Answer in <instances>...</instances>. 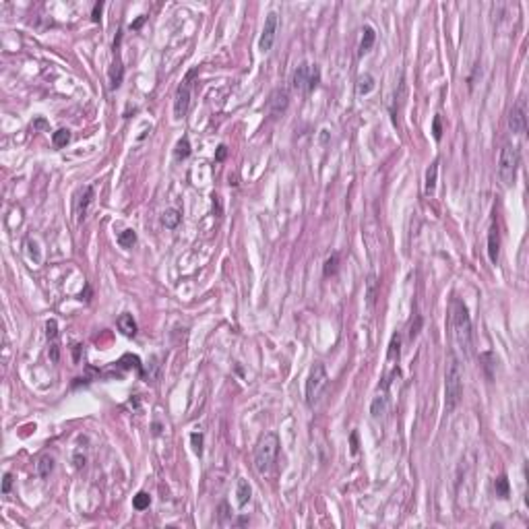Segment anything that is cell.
I'll return each instance as SVG.
<instances>
[{
    "mask_svg": "<svg viewBox=\"0 0 529 529\" xmlns=\"http://www.w3.org/2000/svg\"><path fill=\"white\" fill-rule=\"evenodd\" d=\"M448 329H451V337L455 341L457 350L469 358L471 356V348H473V335H471V321H469V312L467 306L459 298H453L451 302V310H448Z\"/></svg>",
    "mask_w": 529,
    "mask_h": 529,
    "instance_id": "1",
    "label": "cell"
},
{
    "mask_svg": "<svg viewBox=\"0 0 529 529\" xmlns=\"http://www.w3.org/2000/svg\"><path fill=\"white\" fill-rule=\"evenodd\" d=\"M463 397V370L459 360L455 358V354L448 356V364H446V374H444V409L446 413H451Z\"/></svg>",
    "mask_w": 529,
    "mask_h": 529,
    "instance_id": "2",
    "label": "cell"
},
{
    "mask_svg": "<svg viewBox=\"0 0 529 529\" xmlns=\"http://www.w3.org/2000/svg\"><path fill=\"white\" fill-rule=\"evenodd\" d=\"M279 453V438L275 432L262 434L254 446V469L258 473H269Z\"/></svg>",
    "mask_w": 529,
    "mask_h": 529,
    "instance_id": "3",
    "label": "cell"
},
{
    "mask_svg": "<svg viewBox=\"0 0 529 529\" xmlns=\"http://www.w3.org/2000/svg\"><path fill=\"white\" fill-rule=\"evenodd\" d=\"M329 385V374H327V368L323 362H316L312 368H310V374L306 379V403L310 407H314L319 401H321V395L325 393Z\"/></svg>",
    "mask_w": 529,
    "mask_h": 529,
    "instance_id": "4",
    "label": "cell"
},
{
    "mask_svg": "<svg viewBox=\"0 0 529 529\" xmlns=\"http://www.w3.org/2000/svg\"><path fill=\"white\" fill-rule=\"evenodd\" d=\"M519 170V151L513 145H505L498 155V178L505 186H513Z\"/></svg>",
    "mask_w": 529,
    "mask_h": 529,
    "instance_id": "5",
    "label": "cell"
},
{
    "mask_svg": "<svg viewBox=\"0 0 529 529\" xmlns=\"http://www.w3.org/2000/svg\"><path fill=\"white\" fill-rule=\"evenodd\" d=\"M319 81H321V70H319V66H316V64L302 62V64L294 70L292 87H294L296 91H306V93H310V91L316 89Z\"/></svg>",
    "mask_w": 529,
    "mask_h": 529,
    "instance_id": "6",
    "label": "cell"
},
{
    "mask_svg": "<svg viewBox=\"0 0 529 529\" xmlns=\"http://www.w3.org/2000/svg\"><path fill=\"white\" fill-rule=\"evenodd\" d=\"M193 77H195V70L188 72V77L184 79V83L178 87L176 91V97H174V116L180 120L186 116L188 112V105H191V91H193Z\"/></svg>",
    "mask_w": 529,
    "mask_h": 529,
    "instance_id": "7",
    "label": "cell"
},
{
    "mask_svg": "<svg viewBox=\"0 0 529 529\" xmlns=\"http://www.w3.org/2000/svg\"><path fill=\"white\" fill-rule=\"evenodd\" d=\"M277 29H279V15L275 11H271L267 15V19H264V27H262V33H260V40H258V50L260 52H269L273 48Z\"/></svg>",
    "mask_w": 529,
    "mask_h": 529,
    "instance_id": "8",
    "label": "cell"
},
{
    "mask_svg": "<svg viewBox=\"0 0 529 529\" xmlns=\"http://www.w3.org/2000/svg\"><path fill=\"white\" fill-rule=\"evenodd\" d=\"M95 197V188L93 186H85L79 191V195L74 197V219L77 223H81L85 217H87V211H89V205Z\"/></svg>",
    "mask_w": 529,
    "mask_h": 529,
    "instance_id": "9",
    "label": "cell"
},
{
    "mask_svg": "<svg viewBox=\"0 0 529 529\" xmlns=\"http://www.w3.org/2000/svg\"><path fill=\"white\" fill-rule=\"evenodd\" d=\"M509 128L515 135H523L527 128V112H525V101L519 99L517 105H513L511 114H509Z\"/></svg>",
    "mask_w": 529,
    "mask_h": 529,
    "instance_id": "10",
    "label": "cell"
},
{
    "mask_svg": "<svg viewBox=\"0 0 529 529\" xmlns=\"http://www.w3.org/2000/svg\"><path fill=\"white\" fill-rule=\"evenodd\" d=\"M289 105V93L285 89H275L271 91L269 99H267V112L271 116H281Z\"/></svg>",
    "mask_w": 529,
    "mask_h": 529,
    "instance_id": "11",
    "label": "cell"
},
{
    "mask_svg": "<svg viewBox=\"0 0 529 529\" xmlns=\"http://www.w3.org/2000/svg\"><path fill=\"white\" fill-rule=\"evenodd\" d=\"M120 40L122 35H118V40L114 42V64H112L110 70V87L116 89L122 83V60H120Z\"/></svg>",
    "mask_w": 529,
    "mask_h": 529,
    "instance_id": "12",
    "label": "cell"
},
{
    "mask_svg": "<svg viewBox=\"0 0 529 529\" xmlns=\"http://www.w3.org/2000/svg\"><path fill=\"white\" fill-rule=\"evenodd\" d=\"M498 256H500V236H498V225L492 221L488 230V258L492 264H496Z\"/></svg>",
    "mask_w": 529,
    "mask_h": 529,
    "instance_id": "13",
    "label": "cell"
},
{
    "mask_svg": "<svg viewBox=\"0 0 529 529\" xmlns=\"http://www.w3.org/2000/svg\"><path fill=\"white\" fill-rule=\"evenodd\" d=\"M46 335H48V341H50V360L52 362H58V323L54 319H50L46 323Z\"/></svg>",
    "mask_w": 529,
    "mask_h": 529,
    "instance_id": "14",
    "label": "cell"
},
{
    "mask_svg": "<svg viewBox=\"0 0 529 529\" xmlns=\"http://www.w3.org/2000/svg\"><path fill=\"white\" fill-rule=\"evenodd\" d=\"M116 325H118L122 335H126V337H135L137 335V323H135L133 314H120Z\"/></svg>",
    "mask_w": 529,
    "mask_h": 529,
    "instance_id": "15",
    "label": "cell"
},
{
    "mask_svg": "<svg viewBox=\"0 0 529 529\" xmlns=\"http://www.w3.org/2000/svg\"><path fill=\"white\" fill-rule=\"evenodd\" d=\"M362 33H364V35H362V42H360V54H366V52H370V50H372V46H374V40H376V31H374L370 25H366Z\"/></svg>",
    "mask_w": 529,
    "mask_h": 529,
    "instance_id": "16",
    "label": "cell"
},
{
    "mask_svg": "<svg viewBox=\"0 0 529 529\" xmlns=\"http://www.w3.org/2000/svg\"><path fill=\"white\" fill-rule=\"evenodd\" d=\"M372 89H374V77H372V74H368V72L360 74V77H358V83H356V91H358V95H368Z\"/></svg>",
    "mask_w": 529,
    "mask_h": 529,
    "instance_id": "17",
    "label": "cell"
},
{
    "mask_svg": "<svg viewBox=\"0 0 529 529\" xmlns=\"http://www.w3.org/2000/svg\"><path fill=\"white\" fill-rule=\"evenodd\" d=\"M436 178H438V162H434L428 170H426V195L432 197L436 191Z\"/></svg>",
    "mask_w": 529,
    "mask_h": 529,
    "instance_id": "18",
    "label": "cell"
},
{
    "mask_svg": "<svg viewBox=\"0 0 529 529\" xmlns=\"http://www.w3.org/2000/svg\"><path fill=\"white\" fill-rule=\"evenodd\" d=\"M250 484L246 480H238V488H236V496H238V505L240 507H246L248 500H250Z\"/></svg>",
    "mask_w": 529,
    "mask_h": 529,
    "instance_id": "19",
    "label": "cell"
},
{
    "mask_svg": "<svg viewBox=\"0 0 529 529\" xmlns=\"http://www.w3.org/2000/svg\"><path fill=\"white\" fill-rule=\"evenodd\" d=\"M180 219H182V215H180L178 209H166V211L162 213V223L166 225V228H170V230L176 228V225L180 223Z\"/></svg>",
    "mask_w": 529,
    "mask_h": 529,
    "instance_id": "20",
    "label": "cell"
},
{
    "mask_svg": "<svg viewBox=\"0 0 529 529\" xmlns=\"http://www.w3.org/2000/svg\"><path fill=\"white\" fill-rule=\"evenodd\" d=\"M370 413H372V418H381V415L387 413V397L385 395L374 397V401L370 403Z\"/></svg>",
    "mask_w": 529,
    "mask_h": 529,
    "instance_id": "21",
    "label": "cell"
},
{
    "mask_svg": "<svg viewBox=\"0 0 529 529\" xmlns=\"http://www.w3.org/2000/svg\"><path fill=\"white\" fill-rule=\"evenodd\" d=\"M52 469H54V459L50 455H42L40 459H37V473H40L42 478H50Z\"/></svg>",
    "mask_w": 529,
    "mask_h": 529,
    "instance_id": "22",
    "label": "cell"
},
{
    "mask_svg": "<svg viewBox=\"0 0 529 529\" xmlns=\"http://www.w3.org/2000/svg\"><path fill=\"white\" fill-rule=\"evenodd\" d=\"M118 244L122 248H133L137 244V232L135 230H122L118 234Z\"/></svg>",
    "mask_w": 529,
    "mask_h": 529,
    "instance_id": "23",
    "label": "cell"
},
{
    "mask_svg": "<svg viewBox=\"0 0 529 529\" xmlns=\"http://www.w3.org/2000/svg\"><path fill=\"white\" fill-rule=\"evenodd\" d=\"M176 160H186L188 155H191V141H188L186 137H182L180 141H178V145H176Z\"/></svg>",
    "mask_w": 529,
    "mask_h": 529,
    "instance_id": "24",
    "label": "cell"
},
{
    "mask_svg": "<svg viewBox=\"0 0 529 529\" xmlns=\"http://www.w3.org/2000/svg\"><path fill=\"white\" fill-rule=\"evenodd\" d=\"M337 264H339V254L333 252L327 260H325V277H331L337 273Z\"/></svg>",
    "mask_w": 529,
    "mask_h": 529,
    "instance_id": "25",
    "label": "cell"
},
{
    "mask_svg": "<svg viewBox=\"0 0 529 529\" xmlns=\"http://www.w3.org/2000/svg\"><path fill=\"white\" fill-rule=\"evenodd\" d=\"M149 505H151V496H149L147 492H139V494L133 498V507H135L137 511H145V509H149Z\"/></svg>",
    "mask_w": 529,
    "mask_h": 529,
    "instance_id": "26",
    "label": "cell"
},
{
    "mask_svg": "<svg viewBox=\"0 0 529 529\" xmlns=\"http://www.w3.org/2000/svg\"><path fill=\"white\" fill-rule=\"evenodd\" d=\"M52 141H54L56 147H66V143L70 141V130H66V128L56 130V133L52 135Z\"/></svg>",
    "mask_w": 529,
    "mask_h": 529,
    "instance_id": "27",
    "label": "cell"
},
{
    "mask_svg": "<svg viewBox=\"0 0 529 529\" xmlns=\"http://www.w3.org/2000/svg\"><path fill=\"white\" fill-rule=\"evenodd\" d=\"M494 490H496V494H498L500 498H507V496H509V480H507V475H500V478L496 480Z\"/></svg>",
    "mask_w": 529,
    "mask_h": 529,
    "instance_id": "28",
    "label": "cell"
},
{
    "mask_svg": "<svg viewBox=\"0 0 529 529\" xmlns=\"http://www.w3.org/2000/svg\"><path fill=\"white\" fill-rule=\"evenodd\" d=\"M366 298H368V306L372 308V306H374V300H376V277H374V275L368 277V294H366Z\"/></svg>",
    "mask_w": 529,
    "mask_h": 529,
    "instance_id": "29",
    "label": "cell"
},
{
    "mask_svg": "<svg viewBox=\"0 0 529 529\" xmlns=\"http://www.w3.org/2000/svg\"><path fill=\"white\" fill-rule=\"evenodd\" d=\"M399 346H401L399 335H393L391 346H389V360H391V362H393V360H399Z\"/></svg>",
    "mask_w": 529,
    "mask_h": 529,
    "instance_id": "30",
    "label": "cell"
},
{
    "mask_svg": "<svg viewBox=\"0 0 529 529\" xmlns=\"http://www.w3.org/2000/svg\"><path fill=\"white\" fill-rule=\"evenodd\" d=\"M191 440H193L195 453L201 457V455H203V434H201V432H193V434H191Z\"/></svg>",
    "mask_w": 529,
    "mask_h": 529,
    "instance_id": "31",
    "label": "cell"
},
{
    "mask_svg": "<svg viewBox=\"0 0 529 529\" xmlns=\"http://www.w3.org/2000/svg\"><path fill=\"white\" fill-rule=\"evenodd\" d=\"M11 486H13V475H11V473H5V480H3V494H9V492H11Z\"/></svg>",
    "mask_w": 529,
    "mask_h": 529,
    "instance_id": "32",
    "label": "cell"
},
{
    "mask_svg": "<svg viewBox=\"0 0 529 529\" xmlns=\"http://www.w3.org/2000/svg\"><path fill=\"white\" fill-rule=\"evenodd\" d=\"M434 139L436 141H440V137H442V128H440V116H434Z\"/></svg>",
    "mask_w": 529,
    "mask_h": 529,
    "instance_id": "33",
    "label": "cell"
},
{
    "mask_svg": "<svg viewBox=\"0 0 529 529\" xmlns=\"http://www.w3.org/2000/svg\"><path fill=\"white\" fill-rule=\"evenodd\" d=\"M225 155H228V147H225V145H219V147H217V160L221 162V160H225Z\"/></svg>",
    "mask_w": 529,
    "mask_h": 529,
    "instance_id": "34",
    "label": "cell"
},
{
    "mask_svg": "<svg viewBox=\"0 0 529 529\" xmlns=\"http://www.w3.org/2000/svg\"><path fill=\"white\" fill-rule=\"evenodd\" d=\"M352 453H354V455L358 453V434L356 432L352 434Z\"/></svg>",
    "mask_w": 529,
    "mask_h": 529,
    "instance_id": "35",
    "label": "cell"
},
{
    "mask_svg": "<svg viewBox=\"0 0 529 529\" xmlns=\"http://www.w3.org/2000/svg\"><path fill=\"white\" fill-rule=\"evenodd\" d=\"M99 13H101V5H95V9H93V21H99Z\"/></svg>",
    "mask_w": 529,
    "mask_h": 529,
    "instance_id": "36",
    "label": "cell"
}]
</instances>
